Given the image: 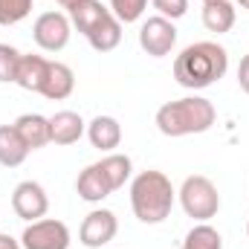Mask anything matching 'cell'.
Segmentation results:
<instances>
[{
  "instance_id": "cell-27",
  "label": "cell",
  "mask_w": 249,
  "mask_h": 249,
  "mask_svg": "<svg viewBox=\"0 0 249 249\" xmlns=\"http://www.w3.org/2000/svg\"><path fill=\"white\" fill-rule=\"evenodd\" d=\"M55 3H61L64 9H67V12H70V9H72V6H78V3H81V0H55Z\"/></svg>"
},
{
  "instance_id": "cell-29",
  "label": "cell",
  "mask_w": 249,
  "mask_h": 249,
  "mask_svg": "<svg viewBox=\"0 0 249 249\" xmlns=\"http://www.w3.org/2000/svg\"><path fill=\"white\" fill-rule=\"evenodd\" d=\"M247 235H249V223H247Z\"/></svg>"
},
{
  "instance_id": "cell-17",
  "label": "cell",
  "mask_w": 249,
  "mask_h": 249,
  "mask_svg": "<svg viewBox=\"0 0 249 249\" xmlns=\"http://www.w3.org/2000/svg\"><path fill=\"white\" fill-rule=\"evenodd\" d=\"M15 127L23 136V142L29 145V151H38V148H44V145L53 142L50 139V119L41 116V113H23V116H18Z\"/></svg>"
},
{
  "instance_id": "cell-21",
  "label": "cell",
  "mask_w": 249,
  "mask_h": 249,
  "mask_svg": "<svg viewBox=\"0 0 249 249\" xmlns=\"http://www.w3.org/2000/svg\"><path fill=\"white\" fill-rule=\"evenodd\" d=\"M20 58H23L20 50H15L12 44H0V81L3 84H15Z\"/></svg>"
},
{
  "instance_id": "cell-7",
  "label": "cell",
  "mask_w": 249,
  "mask_h": 249,
  "mask_svg": "<svg viewBox=\"0 0 249 249\" xmlns=\"http://www.w3.org/2000/svg\"><path fill=\"white\" fill-rule=\"evenodd\" d=\"M70 35H72V23L64 12H44L35 18L32 38L44 53H61L70 44Z\"/></svg>"
},
{
  "instance_id": "cell-22",
  "label": "cell",
  "mask_w": 249,
  "mask_h": 249,
  "mask_svg": "<svg viewBox=\"0 0 249 249\" xmlns=\"http://www.w3.org/2000/svg\"><path fill=\"white\" fill-rule=\"evenodd\" d=\"M32 0H0V26H15L29 18Z\"/></svg>"
},
{
  "instance_id": "cell-19",
  "label": "cell",
  "mask_w": 249,
  "mask_h": 249,
  "mask_svg": "<svg viewBox=\"0 0 249 249\" xmlns=\"http://www.w3.org/2000/svg\"><path fill=\"white\" fill-rule=\"evenodd\" d=\"M99 165H102L105 177L110 180V188L113 191H119L130 180V171H133V162H130L127 154H107V157L99 160Z\"/></svg>"
},
{
  "instance_id": "cell-1",
  "label": "cell",
  "mask_w": 249,
  "mask_h": 249,
  "mask_svg": "<svg viewBox=\"0 0 249 249\" xmlns=\"http://www.w3.org/2000/svg\"><path fill=\"white\" fill-rule=\"evenodd\" d=\"M229 70V53L214 41H197L174 58V78L186 90H206Z\"/></svg>"
},
{
  "instance_id": "cell-20",
  "label": "cell",
  "mask_w": 249,
  "mask_h": 249,
  "mask_svg": "<svg viewBox=\"0 0 249 249\" xmlns=\"http://www.w3.org/2000/svg\"><path fill=\"white\" fill-rule=\"evenodd\" d=\"M180 249H223V238L214 226L209 223H197L186 235V241L180 244Z\"/></svg>"
},
{
  "instance_id": "cell-14",
  "label": "cell",
  "mask_w": 249,
  "mask_h": 249,
  "mask_svg": "<svg viewBox=\"0 0 249 249\" xmlns=\"http://www.w3.org/2000/svg\"><path fill=\"white\" fill-rule=\"evenodd\" d=\"M29 157V145L18 133L15 124H0V165L3 168H18Z\"/></svg>"
},
{
  "instance_id": "cell-25",
  "label": "cell",
  "mask_w": 249,
  "mask_h": 249,
  "mask_svg": "<svg viewBox=\"0 0 249 249\" xmlns=\"http://www.w3.org/2000/svg\"><path fill=\"white\" fill-rule=\"evenodd\" d=\"M238 84H241V90L249 96V53L241 58V67H238Z\"/></svg>"
},
{
  "instance_id": "cell-18",
  "label": "cell",
  "mask_w": 249,
  "mask_h": 249,
  "mask_svg": "<svg viewBox=\"0 0 249 249\" xmlns=\"http://www.w3.org/2000/svg\"><path fill=\"white\" fill-rule=\"evenodd\" d=\"M203 26L214 35H223L235 26V6L229 0L217 3H203Z\"/></svg>"
},
{
  "instance_id": "cell-9",
  "label": "cell",
  "mask_w": 249,
  "mask_h": 249,
  "mask_svg": "<svg viewBox=\"0 0 249 249\" xmlns=\"http://www.w3.org/2000/svg\"><path fill=\"white\" fill-rule=\"evenodd\" d=\"M119 232V220L110 209H93L84 220H81V229H78V241L90 249H102L107 247Z\"/></svg>"
},
{
  "instance_id": "cell-15",
  "label": "cell",
  "mask_w": 249,
  "mask_h": 249,
  "mask_svg": "<svg viewBox=\"0 0 249 249\" xmlns=\"http://www.w3.org/2000/svg\"><path fill=\"white\" fill-rule=\"evenodd\" d=\"M47 70H50V58H44V55H23L20 67H18L15 84L29 90V93H41L44 81H47Z\"/></svg>"
},
{
  "instance_id": "cell-3",
  "label": "cell",
  "mask_w": 249,
  "mask_h": 249,
  "mask_svg": "<svg viewBox=\"0 0 249 249\" xmlns=\"http://www.w3.org/2000/svg\"><path fill=\"white\" fill-rule=\"evenodd\" d=\"M177 191L162 171H142L130 183V209L142 223H162L174 209Z\"/></svg>"
},
{
  "instance_id": "cell-2",
  "label": "cell",
  "mask_w": 249,
  "mask_h": 249,
  "mask_svg": "<svg viewBox=\"0 0 249 249\" xmlns=\"http://www.w3.org/2000/svg\"><path fill=\"white\" fill-rule=\"evenodd\" d=\"M217 119V110L203 96H183L177 102H165L157 110V127L162 136L180 139L191 133H206Z\"/></svg>"
},
{
  "instance_id": "cell-6",
  "label": "cell",
  "mask_w": 249,
  "mask_h": 249,
  "mask_svg": "<svg viewBox=\"0 0 249 249\" xmlns=\"http://www.w3.org/2000/svg\"><path fill=\"white\" fill-rule=\"evenodd\" d=\"M139 47L151 55V58H165L171 55V50L177 47V26L174 20L154 15L139 26Z\"/></svg>"
},
{
  "instance_id": "cell-13",
  "label": "cell",
  "mask_w": 249,
  "mask_h": 249,
  "mask_svg": "<svg viewBox=\"0 0 249 249\" xmlns=\"http://www.w3.org/2000/svg\"><path fill=\"white\" fill-rule=\"evenodd\" d=\"M87 139H90L93 148H99L105 154H113V148H119V142H122V124L113 116H96L87 124Z\"/></svg>"
},
{
  "instance_id": "cell-5",
  "label": "cell",
  "mask_w": 249,
  "mask_h": 249,
  "mask_svg": "<svg viewBox=\"0 0 249 249\" xmlns=\"http://www.w3.org/2000/svg\"><path fill=\"white\" fill-rule=\"evenodd\" d=\"M180 197V206L188 217H194L197 223H209L217 212H220V194H217V186L203 177V174H194V177H186L183 186L177 191Z\"/></svg>"
},
{
  "instance_id": "cell-10",
  "label": "cell",
  "mask_w": 249,
  "mask_h": 249,
  "mask_svg": "<svg viewBox=\"0 0 249 249\" xmlns=\"http://www.w3.org/2000/svg\"><path fill=\"white\" fill-rule=\"evenodd\" d=\"M12 209H15V214L20 217V220H41L47 212H50V197H47V191L41 183H35V180H23V183H18L15 191H12Z\"/></svg>"
},
{
  "instance_id": "cell-12",
  "label": "cell",
  "mask_w": 249,
  "mask_h": 249,
  "mask_svg": "<svg viewBox=\"0 0 249 249\" xmlns=\"http://www.w3.org/2000/svg\"><path fill=\"white\" fill-rule=\"evenodd\" d=\"M75 191H78V197H81V200H87V203H102L105 197H110V194H113L110 180L105 177V171H102V165H99V162L87 165V168L78 174V180H75Z\"/></svg>"
},
{
  "instance_id": "cell-16",
  "label": "cell",
  "mask_w": 249,
  "mask_h": 249,
  "mask_svg": "<svg viewBox=\"0 0 249 249\" xmlns=\"http://www.w3.org/2000/svg\"><path fill=\"white\" fill-rule=\"evenodd\" d=\"M72 90H75V75H72V70L61 61H50L47 81H44L41 96H47V99H53V102H61L67 96H72Z\"/></svg>"
},
{
  "instance_id": "cell-8",
  "label": "cell",
  "mask_w": 249,
  "mask_h": 249,
  "mask_svg": "<svg viewBox=\"0 0 249 249\" xmlns=\"http://www.w3.org/2000/svg\"><path fill=\"white\" fill-rule=\"evenodd\" d=\"M20 247L23 249H70V229L64 220L55 217H41L32 220L23 235H20Z\"/></svg>"
},
{
  "instance_id": "cell-4",
  "label": "cell",
  "mask_w": 249,
  "mask_h": 249,
  "mask_svg": "<svg viewBox=\"0 0 249 249\" xmlns=\"http://www.w3.org/2000/svg\"><path fill=\"white\" fill-rule=\"evenodd\" d=\"M70 23L87 38L96 53H110L122 44V23L107 6H102V0H81L78 6H72Z\"/></svg>"
},
{
  "instance_id": "cell-23",
  "label": "cell",
  "mask_w": 249,
  "mask_h": 249,
  "mask_svg": "<svg viewBox=\"0 0 249 249\" xmlns=\"http://www.w3.org/2000/svg\"><path fill=\"white\" fill-rule=\"evenodd\" d=\"M148 9V0H110V12L119 18V23H136Z\"/></svg>"
},
{
  "instance_id": "cell-11",
  "label": "cell",
  "mask_w": 249,
  "mask_h": 249,
  "mask_svg": "<svg viewBox=\"0 0 249 249\" xmlns=\"http://www.w3.org/2000/svg\"><path fill=\"white\" fill-rule=\"evenodd\" d=\"M84 133H87V122L75 110H58L55 116H50V139L55 145H75Z\"/></svg>"
},
{
  "instance_id": "cell-28",
  "label": "cell",
  "mask_w": 249,
  "mask_h": 249,
  "mask_svg": "<svg viewBox=\"0 0 249 249\" xmlns=\"http://www.w3.org/2000/svg\"><path fill=\"white\" fill-rule=\"evenodd\" d=\"M203 3H217V0H203Z\"/></svg>"
},
{
  "instance_id": "cell-26",
  "label": "cell",
  "mask_w": 249,
  "mask_h": 249,
  "mask_svg": "<svg viewBox=\"0 0 249 249\" xmlns=\"http://www.w3.org/2000/svg\"><path fill=\"white\" fill-rule=\"evenodd\" d=\"M0 249H23L20 241H15L12 235H0Z\"/></svg>"
},
{
  "instance_id": "cell-24",
  "label": "cell",
  "mask_w": 249,
  "mask_h": 249,
  "mask_svg": "<svg viewBox=\"0 0 249 249\" xmlns=\"http://www.w3.org/2000/svg\"><path fill=\"white\" fill-rule=\"evenodd\" d=\"M151 3H154L157 15H162L168 20H177L188 12V0H151Z\"/></svg>"
}]
</instances>
